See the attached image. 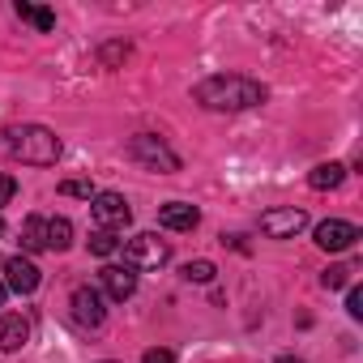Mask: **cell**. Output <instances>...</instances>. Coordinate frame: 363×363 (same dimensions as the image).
I'll return each instance as SVG.
<instances>
[{
	"label": "cell",
	"instance_id": "obj_1",
	"mask_svg": "<svg viewBox=\"0 0 363 363\" xmlns=\"http://www.w3.org/2000/svg\"><path fill=\"white\" fill-rule=\"evenodd\" d=\"M193 99L206 111H252L265 103V86L252 77H240V73H214L193 86Z\"/></svg>",
	"mask_w": 363,
	"mask_h": 363
},
{
	"label": "cell",
	"instance_id": "obj_2",
	"mask_svg": "<svg viewBox=\"0 0 363 363\" xmlns=\"http://www.w3.org/2000/svg\"><path fill=\"white\" fill-rule=\"evenodd\" d=\"M60 137L43 124H13V128H0V154H9L18 162L30 167H56L60 158Z\"/></svg>",
	"mask_w": 363,
	"mask_h": 363
},
{
	"label": "cell",
	"instance_id": "obj_3",
	"mask_svg": "<svg viewBox=\"0 0 363 363\" xmlns=\"http://www.w3.org/2000/svg\"><path fill=\"white\" fill-rule=\"evenodd\" d=\"M167 261H171V244L158 240L154 231H141L124 244V265L128 269H162Z\"/></svg>",
	"mask_w": 363,
	"mask_h": 363
},
{
	"label": "cell",
	"instance_id": "obj_4",
	"mask_svg": "<svg viewBox=\"0 0 363 363\" xmlns=\"http://www.w3.org/2000/svg\"><path fill=\"white\" fill-rule=\"evenodd\" d=\"M128 154H133L137 162H145L150 171H162V175L179 171V154H175L162 137H154V133H137V137L128 141Z\"/></svg>",
	"mask_w": 363,
	"mask_h": 363
},
{
	"label": "cell",
	"instance_id": "obj_5",
	"mask_svg": "<svg viewBox=\"0 0 363 363\" xmlns=\"http://www.w3.org/2000/svg\"><path fill=\"white\" fill-rule=\"evenodd\" d=\"M90 218H94V227L99 231H124L128 223H133V206L120 197V193H94L90 197Z\"/></svg>",
	"mask_w": 363,
	"mask_h": 363
},
{
	"label": "cell",
	"instance_id": "obj_6",
	"mask_svg": "<svg viewBox=\"0 0 363 363\" xmlns=\"http://www.w3.org/2000/svg\"><path fill=\"white\" fill-rule=\"evenodd\" d=\"M69 312H73V325H77V329H103V320H107L103 291H99V286H73Z\"/></svg>",
	"mask_w": 363,
	"mask_h": 363
},
{
	"label": "cell",
	"instance_id": "obj_7",
	"mask_svg": "<svg viewBox=\"0 0 363 363\" xmlns=\"http://www.w3.org/2000/svg\"><path fill=\"white\" fill-rule=\"evenodd\" d=\"M303 227H308V214L299 206H278V210H265L261 214V231L269 240H295Z\"/></svg>",
	"mask_w": 363,
	"mask_h": 363
},
{
	"label": "cell",
	"instance_id": "obj_8",
	"mask_svg": "<svg viewBox=\"0 0 363 363\" xmlns=\"http://www.w3.org/2000/svg\"><path fill=\"white\" fill-rule=\"evenodd\" d=\"M0 269H5V286H9L13 295H35L39 282H43V278H39V265H35L30 257H9Z\"/></svg>",
	"mask_w": 363,
	"mask_h": 363
},
{
	"label": "cell",
	"instance_id": "obj_9",
	"mask_svg": "<svg viewBox=\"0 0 363 363\" xmlns=\"http://www.w3.org/2000/svg\"><path fill=\"white\" fill-rule=\"evenodd\" d=\"M354 240H359V227L346 218H325L316 227V248H325V252H346V248H354Z\"/></svg>",
	"mask_w": 363,
	"mask_h": 363
},
{
	"label": "cell",
	"instance_id": "obj_10",
	"mask_svg": "<svg viewBox=\"0 0 363 363\" xmlns=\"http://www.w3.org/2000/svg\"><path fill=\"white\" fill-rule=\"evenodd\" d=\"M99 282H103V295L116 299V303H124V299L137 295V269H128V265H103Z\"/></svg>",
	"mask_w": 363,
	"mask_h": 363
},
{
	"label": "cell",
	"instance_id": "obj_11",
	"mask_svg": "<svg viewBox=\"0 0 363 363\" xmlns=\"http://www.w3.org/2000/svg\"><path fill=\"white\" fill-rule=\"evenodd\" d=\"M197 223H201V210L189 206V201H167V206H158V227H167V231H193Z\"/></svg>",
	"mask_w": 363,
	"mask_h": 363
},
{
	"label": "cell",
	"instance_id": "obj_12",
	"mask_svg": "<svg viewBox=\"0 0 363 363\" xmlns=\"http://www.w3.org/2000/svg\"><path fill=\"white\" fill-rule=\"evenodd\" d=\"M30 342V316H22V312H9L5 320H0V350L5 354H13V350H22Z\"/></svg>",
	"mask_w": 363,
	"mask_h": 363
},
{
	"label": "cell",
	"instance_id": "obj_13",
	"mask_svg": "<svg viewBox=\"0 0 363 363\" xmlns=\"http://www.w3.org/2000/svg\"><path fill=\"white\" fill-rule=\"evenodd\" d=\"M342 179H346V167H342V162H320V167L308 171V184H312L316 193H333V189H342Z\"/></svg>",
	"mask_w": 363,
	"mask_h": 363
},
{
	"label": "cell",
	"instance_id": "obj_14",
	"mask_svg": "<svg viewBox=\"0 0 363 363\" xmlns=\"http://www.w3.org/2000/svg\"><path fill=\"white\" fill-rule=\"evenodd\" d=\"M13 13H18L22 22H30L39 35L56 30V13H52V9H43V5H30V0H18V5H13Z\"/></svg>",
	"mask_w": 363,
	"mask_h": 363
},
{
	"label": "cell",
	"instance_id": "obj_15",
	"mask_svg": "<svg viewBox=\"0 0 363 363\" xmlns=\"http://www.w3.org/2000/svg\"><path fill=\"white\" fill-rule=\"evenodd\" d=\"M22 248L26 252H48V218L43 214H30L22 223Z\"/></svg>",
	"mask_w": 363,
	"mask_h": 363
},
{
	"label": "cell",
	"instance_id": "obj_16",
	"mask_svg": "<svg viewBox=\"0 0 363 363\" xmlns=\"http://www.w3.org/2000/svg\"><path fill=\"white\" fill-rule=\"evenodd\" d=\"M69 248H73V223L48 218V252H69Z\"/></svg>",
	"mask_w": 363,
	"mask_h": 363
},
{
	"label": "cell",
	"instance_id": "obj_17",
	"mask_svg": "<svg viewBox=\"0 0 363 363\" xmlns=\"http://www.w3.org/2000/svg\"><path fill=\"white\" fill-rule=\"evenodd\" d=\"M214 261H189L184 265V282H197V286H206V282H214Z\"/></svg>",
	"mask_w": 363,
	"mask_h": 363
},
{
	"label": "cell",
	"instance_id": "obj_18",
	"mask_svg": "<svg viewBox=\"0 0 363 363\" xmlns=\"http://www.w3.org/2000/svg\"><path fill=\"white\" fill-rule=\"evenodd\" d=\"M346 282H350V265H329V269L320 274V286H325V291H342Z\"/></svg>",
	"mask_w": 363,
	"mask_h": 363
},
{
	"label": "cell",
	"instance_id": "obj_19",
	"mask_svg": "<svg viewBox=\"0 0 363 363\" xmlns=\"http://www.w3.org/2000/svg\"><path fill=\"white\" fill-rule=\"evenodd\" d=\"M116 248H120V240H116L111 231H94V235H90V252H94V257H111Z\"/></svg>",
	"mask_w": 363,
	"mask_h": 363
},
{
	"label": "cell",
	"instance_id": "obj_20",
	"mask_svg": "<svg viewBox=\"0 0 363 363\" xmlns=\"http://www.w3.org/2000/svg\"><path fill=\"white\" fill-rule=\"evenodd\" d=\"M60 193H65V197H86V201H90V197H94V184H90V179H65Z\"/></svg>",
	"mask_w": 363,
	"mask_h": 363
},
{
	"label": "cell",
	"instance_id": "obj_21",
	"mask_svg": "<svg viewBox=\"0 0 363 363\" xmlns=\"http://www.w3.org/2000/svg\"><path fill=\"white\" fill-rule=\"evenodd\" d=\"M346 312H350L354 320L363 316V286H350V291H346Z\"/></svg>",
	"mask_w": 363,
	"mask_h": 363
},
{
	"label": "cell",
	"instance_id": "obj_22",
	"mask_svg": "<svg viewBox=\"0 0 363 363\" xmlns=\"http://www.w3.org/2000/svg\"><path fill=\"white\" fill-rule=\"evenodd\" d=\"M141 363H175V350H167V346H150V350L141 354Z\"/></svg>",
	"mask_w": 363,
	"mask_h": 363
},
{
	"label": "cell",
	"instance_id": "obj_23",
	"mask_svg": "<svg viewBox=\"0 0 363 363\" xmlns=\"http://www.w3.org/2000/svg\"><path fill=\"white\" fill-rule=\"evenodd\" d=\"M13 193H18V179L0 171V206H9V201H13Z\"/></svg>",
	"mask_w": 363,
	"mask_h": 363
},
{
	"label": "cell",
	"instance_id": "obj_24",
	"mask_svg": "<svg viewBox=\"0 0 363 363\" xmlns=\"http://www.w3.org/2000/svg\"><path fill=\"white\" fill-rule=\"evenodd\" d=\"M124 56H128V43H107L103 48V65H120Z\"/></svg>",
	"mask_w": 363,
	"mask_h": 363
},
{
	"label": "cell",
	"instance_id": "obj_25",
	"mask_svg": "<svg viewBox=\"0 0 363 363\" xmlns=\"http://www.w3.org/2000/svg\"><path fill=\"white\" fill-rule=\"evenodd\" d=\"M278 363H303V359H295V354H282V359H278Z\"/></svg>",
	"mask_w": 363,
	"mask_h": 363
},
{
	"label": "cell",
	"instance_id": "obj_26",
	"mask_svg": "<svg viewBox=\"0 0 363 363\" xmlns=\"http://www.w3.org/2000/svg\"><path fill=\"white\" fill-rule=\"evenodd\" d=\"M5 295H9V286H5V282H0V303H5Z\"/></svg>",
	"mask_w": 363,
	"mask_h": 363
},
{
	"label": "cell",
	"instance_id": "obj_27",
	"mask_svg": "<svg viewBox=\"0 0 363 363\" xmlns=\"http://www.w3.org/2000/svg\"><path fill=\"white\" fill-rule=\"evenodd\" d=\"M0 235H5V218H0Z\"/></svg>",
	"mask_w": 363,
	"mask_h": 363
},
{
	"label": "cell",
	"instance_id": "obj_28",
	"mask_svg": "<svg viewBox=\"0 0 363 363\" xmlns=\"http://www.w3.org/2000/svg\"><path fill=\"white\" fill-rule=\"evenodd\" d=\"M0 265H5V261H0Z\"/></svg>",
	"mask_w": 363,
	"mask_h": 363
}]
</instances>
